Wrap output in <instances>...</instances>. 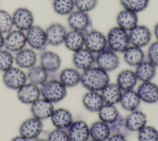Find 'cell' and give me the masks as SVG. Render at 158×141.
Returning <instances> with one entry per match:
<instances>
[{
  "mask_svg": "<svg viewBox=\"0 0 158 141\" xmlns=\"http://www.w3.org/2000/svg\"><path fill=\"white\" fill-rule=\"evenodd\" d=\"M109 82L108 72L96 66L81 73L80 83L88 91L100 92Z\"/></svg>",
  "mask_w": 158,
  "mask_h": 141,
  "instance_id": "cell-1",
  "label": "cell"
},
{
  "mask_svg": "<svg viewBox=\"0 0 158 141\" xmlns=\"http://www.w3.org/2000/svg\"><path fill=\"white\" fill-rule=\"evenodd\" d=\"M107 48L116 53H123L130 45L128 32L115 25L106 34Z\"/></svg>",
  "mask_w": 158,
  "mask_h": 141,
  "instance_id": "cell-2",
  "label": "cell"
},
{
  "mask_svg": "<svg viewBox=\"0 0 158 141\" xmlns=\"http://www.w3.org/2000/svg\"><path fill=\"white\" fill-rule=\"evenodd\" d=\"M97 113L99 120L109 126L112 134L120 132V129L124 126V119L115 105L104 104Z\"/></svg>",
  "mask_w": 158,
  "mask_h": 141,
  "instance_id": "cell-3",
  "label": "cell"
},
{
  "mask_svg": "<svg viewBox=\"0 0 158 141\" xmlns=\"http://www.w3.org/2000/svg\"><path fill=\"white\" fill-rule=\"evenodd\" d=\"M40 88L42 98L53 104L63 100L67 94V88L59 80H48Z\"/></svg>",
  "mask_w": 158,
  "mask_h": 141,
  "instance_id": "cell-4",
  "label": "cell"
},
{
  "mask_svg": "<svg viewBox=\"0 0 158 141\" xmlns=\"http://www.w3.org/2000/svg\"><path fill=\"white\" fill-rule=\"evenodd\" d=\"M85 48L95 55L107 48L106 35L98 30H89L85 33Z\"/></svg>",
  "mask_w": 158,
  "mask_h": 141,
  "instance_id": "cell-5",
  "label": "cell"
},
{
  "mask_svg": "<svg viewBox=\"0 0 158 141\" xmlns=\"http://www.w3.org/2000/svg\"><path fill=\"white\" fill-rule=\"evenodd\" d=\"M27 80V74L18 67L12 66L3 72L2 82L4 85L10 90H19Z\"/></svg>",
  "mask_w": 158,
  "mask_h": 141,
  "instance_id": "cell-6",
  "label": "cell"
},
{
  "mask_svg": "<svg viewBox=\"0 0 158 141\" xmlns=\"http://www.w3.org/2000/svg\"><path fill=\"white\" fill-rule=\"evenodd\" d=\"M95 64L107 72L117 69L120 64L119 57L115 52L107 48L96 54Z\"/></svg>",
  "mask_w": 158,
  "mask_h": 141,
  "instance_id": "cell-7",
  "label": "cell"
},
{
  "mask_svg": "<svg viewBox=\"0 0 158 141\" xmlns=\"http://www.w3.org/2000/svg\"><path fill=\"white\" fill-rule=\"evenodd\" d=\"M25 35L27 44L35 51H43L48 45L45 30L40 25H33Z\"/></svg>",
  "mask_w": 158,
  "mask_h": 141,
  "instance_id": "cell-8",
  "label": "cell"
},
{
  "mask_svg": "<svg viewBox=\"0 0 158 141\" xmlns=\"http://www.w3.org/2000/svg\"><path fill=\"white\" fill-rule=\"evenodd\" d=\"M130 45L143 48L151 43L152 33L148 27L143 24H138L128 32Z\"/></svg>",
  "mask_w": 158,
  "mask_h": 141,
  "instance_id": "cell-9",
  "label": "cell"
},
{
  "mask_svg": "<svg viewBox=\"0 0 158 141\" xmlns=\"http://www.w3.org/2000/svg\"><path fill=\"white\" fill-rule=\"evenodd\" d=\"M67 24L72 30L85 33L89 30L91 20L88 13L74 10L67 16Z\"/></svg>",
  "mask_w": 158,
  "mask_h": 141,
  "instance_id": "cell-10",
  "label": "cell"
},
{
  "mask_svg": "<svg viewBox=\"0 0 158 141\" xmlns=\"http://www.w3.org/2000/svg\"><path fill=\"white\" fill-rule=\"evenodd\" d=\"M14 27L16 29L26 32L34 25V15L28 8L20 7L12 14Z\"/></svg>",
  "mask_w": 158,
  "mask_h": 141,
  "instance_id": "cell-11",
  "label": "cell"
},
{
  "mask_svg": "<svg viewBox=\"0 0 158 141\" xmlns=\"http://www.w3.org/2000/svg\"><path fill=\"white\" fill-rule=\"evenodd\" d=\"M26 45V35L23 31L12 30L4 36V48L11 53H17L25 48Z\"/></svg>",
  "mask_w": 158,
  "mask_h": 141,
  "instance_id": "cell-12",
  "label": "cell"
},
{
  "mask_svg": "<svg viewBox=\"0 0 158 141\" xmlns=\"http://www.w3.org/2000/svg\"><path fill=\"white\" fill-rule=\"evenodd\" d=\"M43 129L41 120L31 117L27 119L19 127L20 135L30 140H34L40 136Z\"/></svg>",
  "mask_w": 158,
  "mask_h": 141,
  "instance_id": "cell-13",
  "label": "cell"
},
{
  "mask_svg": "<svg viewBox=\"0 0 158 141\" xmlns=\"http://www.w3.org/2000/svg\"><path fill=\"white\" fill-rule=\"evenodd\" d=\"M95 54L85 47L73 53L72 62L75 68L82 72L94 66Z\"/></svg>",
  "mask_w": 158,
  "mask_h": 141,
  "instance_id": "cell-14",
  "label": "cell"
},
{
  "mask_svg": "<svg viewBox=\"0 0 158 141\" xmlns=\"http://www.w3.org/2000/svg\"><path fill=\"white\" fill-rule=\"evenodd\" d=\"M136 92L142 102L147 104L158 102V85L152 81L141 82Z\"/></svg>",
  "mask_w": 158,
  "mask_h": 141,
  "instance_id": "cell-15",
  "label": "cell"
},
{
  "mask_svg": "<svg viewBox=\"0 0 158 141\" xmlns=\"http://www.w3.org/2000/svg\"><path fill=\"white\" fill-rule=\"evenodd\" d=\"M44 30L48 45L58 46L63 44L67 32L62 24L58 22L52 23Z\"/></svg>",
  "mask_w": 158,
  "mask_h": 141,
  "instance_id": "cell-16",
  "label": "cell"
},
{
  "mask_svg": "<svg viewBox=\"0 0 158 141\" xmlns=\"http://www.w3.org/2000/svg\"><path fill=\"white\" fill-rule=\"evenodd\" d=\"M67 132L70 141H88L90 138L89 126L83 120L73 121Z\"/></svg>",
  "mask_w": 158,
  "mask_h": 141,
  "instance_id": "cell-17",
  "label": "cell"
},
{
  "mask_svg": "<svg viewBox=\"0 0 158 141\" xmlns=\"http://www.w3.org/2000/svg\"><path fill=\"white\" fill-rule=\"evenodd\" d=\"M17 96L22 103L31 105L40 98V88L30 82H27L17 90Z\"/></svg>",
  "mask_w": 158,
  "mask_h": 141,
  "instance_id": "cell-18",
  "label": "cell"
},
{
  "mask_svg": "<svg viewBox=\"0 0 158 141\" xmlns=\"http://www.w3.org/2000/svg\"><path fill=\"white\" fill-rule=\"evenodd\" d=\"M54 110L53 103L43 98L38 99L31 105L30 107L33 117L41 121L50 118Z\"/></svg>",
  "mask_w": 158,
  "mask_h": 141,
  "instance_id": "cell-19",
  "label": "cell"
},
{
  "mask_svg": "<svg viewBox=\"0 0 158 141\" xmlns=\"http://www.w3.org/2000/svg\"><path fill=\"white\" fill-rule=\"evenodd\" d=\"M147 124V116L142 111L135 110L130 112L124 119V127L131 132H138Z\"/></svg>",
  "mask_w": 158,
  "mask_h": 141,
  "instance_id": "cell-20",
  "label": "cell"
},
{
  "mask_svg": "<svg viewBox=\"0 0 158 141\" xmlns=\"http://www.w3.org/2000/svg\"><path fill=\"white\" fill-rule=\"evenodd\" d=\"M50 119L56 129L64 130L67 129L73 122L71 112L64 108L54 109Z\"/></svg>",
  "mask_w": 158,
  "mask_h": 141,
  "instance_id": "cell-21",
  "label": "cell"
},
{
  "mask_svg": "<svg viewBox=\"0 0 158 141\" xmlns=\"http://www.w3.org/2000/svg\"><path fill=\"white\" fill-rule=\"evenodd\" d=\"M37 55L35 50L31 48H24L16 53L14 62L18 67L23 69H29L36 65Z\"/></svg>",
  "mask_w": 158,
  "mask_h": 141,
  "instance_id": "cell-22",
  "label": "cell"
},
{
  "mask_svg": "<svg viewBox=\"0 0 158 141\" xmlns=\"http://www.w3.org/2000/svg\"><path fill=\"white\" fill-rule=\"evenodd\" d=\"M115 22L117 26L128 32L139 24L138 14L122 9L117 13Z\"/></svg>",
  "mask_w": 158,
  "mask_h": 141,
  "instance_id": "cell-23",
  "label": "cell"
},
{
  "mask_svg": "<svg viewBox=\"0 0 158 141\" xmlns=\"http://www.w3.org/2000/svg\"><path fill=\"white\" fill-rule=\"evenodd\" d=\"M40 63L49 73L57 71L61 66L62 61L57 53L52 51H44L40 55Z\"/></svg>",
  "mask_w": 158,
  "mask_h": 141,
  "instance_id": "cell-24",
  "label": "cell"
},
{
  "mask_svg": "<svg viewBox=\"0 0 158 141\" xmlns=\"http://www.w3.org/2000/svg\"><path fill=\"white\" fill-rule=\"evenodd\" d=\"M138 79L134 70L123 69L117 75L115 83L122 92L133 90L138 82Z\"/></svg>",
  "mask_w": 158,
  "mask_h": 141,
  "instance_id": "cell-25",
  "label": "cell"
},
{
  "mask_svg": "<svg viewBox=\"0 0 158 141\" xmlns=\"http://www.w3.org/2000/svg\"><path fill=\"white\" fill-rule=\"evenodd\" d=\"M82 104L84 108L91 113H98L104 104L100 92L88 91L82 97Z\"/></svg>",
  "mask_w": 158,
  "mask_h": 141,
  "instance_id": "cell-26",
  "label": "cell"
},
{
  "mask_svg": "<svg viewBox=\"0 0 158 141\" xmlns=\"http://www.w3.org/2000/svg\"><path fill=\"white\" fill-rule=\"evenodd\" d=\"M63 44L68 50L74 53L85 47V33L71 30L67 32Z\"/></svg>",
  "mask_w": 158,
  "mask_h": 141,
  "instance_id": "cell-27",
  "label": "cell"
},
{
  "mask_svg": "<svg viewBox=\"0 0 158 141\" xmlns=\"http://www.w3.org/2000/svg\"><path fill=\"white\" fill-rule=\"evenodd\" d=\"M157 67L150 61L144 60L135 67V72L138 81L141 82L152 81L156 75Z\"/></svg>",
  "mask_w": 158,
  "mask_h": 141,
  "instance_id": "cell-28",
  "label": "cell"
},
{
  "mask_svg": "<svg viewBox=\"0 0 158 141\" xmlns=\"http://www.w3.org/2000/svg\"><path fill=\"white\" fill-rule=\"evenodd\" d=\"M59 80L67 88L74 87L80 83L81 72L75 67H67L60 71Z\"/></svg>",
  "mask_w": 158,
  "mask_h": 141,
  "instance_id": "cell-29",
  "label": "cell"
},
{
  "mask_svg": "<svg viewBox=\"0 0 158 141\" xmlns=\"http://www.w3.org/2000/svg\"><path fill=\"white\" fill-rule=\"evenodd\" d=\"M112 134L108 124L99 120L94 121L89 126L90 138L96 141H106Z\"/></svg>",
  "mask_w": 158,
  "mask_h": 141,
  "instance_id": "cell-30",
  "label": "cell"
},
{
  "mask_svg": "<svg viewBox=\"0 0 158 141\" xmlns=\"http://www.w3.org/2000/svg\"><path fill=\"white\" fill-rule=\"evenodd\" d=\"M141 100L138 93L133 89L122 92L118 103L124 110L131 112L138 109Z\"/></svg>",
  "mask_w": 158,
  "mask_h": 141,
  "instance_id": "cell-31",
  "label": "cell"
},
{
  "mask_svg": "<svg viewBox=\"0 0 158 141\" xmlns=\"http://www.w3.org/2000/svg\"><path fill=\"white\" fill-rule=\"evenodd\" d=\"M100 93L104 104L115 105L119 103L122 91L115 83L109 82Z\"/></svg>",
  "mask_w": 158,
  "mask_h": 141,
  "instance_id": "cell-32",
  "label": "cell"
},
{
  "mask_svg": "<svg viewBox=\"0 0 158 141\" xmlns=\"http://www.w3.org/2000/svg\"><path fill=\"white\" fill-rule=\"evenodd\" d=\"M125 62L131 67H136L144 60V53L142 48L130 45L122 53Z\"/></svg>",
  "mask_w": 158,
  "mask_h": 141,
  "instance_id": "cell-33",
  "label": "cell"
},
{
  "mask_svg": "<svg viewBox=\"0 0 158 141\" xmlns=\"http://www.w3.org/2000/svg\"><path fill=\"white\" fill-rule=\"evenodd\" d=\"M48 72L40 65L34 66L30 68L27 74L29 82L41 87L48 80Z\"/></svg>",
  "mask_w": 158,
  "mask_h": 141,
  "instance_id": "cell-34",
  "label": "cell"
},
{
  "mask_svg": "<svg viewBox=\"0 0 158 141\" xmlns=\"http://www.w3.org/2000/svg\"><path fill=\"white\" fill-rule=\"evenodd\" d=\"M52 9L57 15L68 16L75 9L74 0H53Z\"/></svg>",
  "mask_w": 158,
  "mask_h": 141,
  "instance_id": "cell-35",
  "label": "cell"
},
{
  "mask_svg": "<svg viewBox=\"0 0 158 141\" xmlns=\"http://www.w3.org/2000/svg\"><path fill=\"white\" fill-rule=\"evenodd\" d=\"M149 0H120V4L123 9L128 10L138 14L146 10Z\"/></svg>",
  "mask_w": 158,
  "mask_h": 141,
  "instance_id": "cell-36",
  "label": "cell"
},
{
  "mask_svg": "<svg viewBox=\"0 0 158 141\" xmlns=\"http://www.w3.org/2000/svg\"><path fill=\"white\" fill-rule=\"evenodd\" d=\"M138 141H158V130L152 126L146 125L138 132Z\"/></svg>",
  "mask_w": 158,
  "mask_h": 141,
  "instance_id": "cell-37",
  "label": "cell"
},
{
  "mask_svg": "<svg viewBox=\"0 0 158 141\" xmlns=\"http://www.w3.org/2000/svg\"><path fill=\"white\" fill-rule=\"evenodd\" d=\"M13 27L12 15L5 10L0 9V33L6 35L12 30Z\"/></svg>",
  "mask_w": 158,
  "mask_h": 141,
  "instance_id": "cell-38",
  "label": "cell"
},
{
  "mask_svg": "<svg viewBox=\"0 0 158 141\" xmlns=\"http://www.w3.org/2000/svg\"><path fill=\"white\" fill-rule=\"evenodd\" d=\"M14 57L6 49H0V71L5 72L13 66Z\"/></svg>",
  "mask_w": 158,
  "mask_h": 141,
  "instance_id": "cell-39",
  "label": "cell"
},
{
  "mask_svg": "<svg viewBox=\"0 0 158 141\" xmlns=\"http://www.w3.org/2000/svg\"><path fill=\"white\" fill-rule=\"evenodd\" d=\"M77 10L89 13L94 10L98 5V0H74Z\"/></svg>",
  "mask_w": 158,
  "mask_h": 141,
  "instance_id": "cell-40",
  "label": "cell"
},
{
  "mask_svg": "<svg viewBox=\"0 0 158 141\" xmlns=\"http://www.w3.org/2000/svg\"><path fill=\"white\" fill-rule=\"evenodd\" d=\"M148 60L158 67V41H154L149 45L147 51Z\"/></svg>",
  "mask_w": 158,
  "mask_h": 141,
  "instance_id": "cell-41",
  "label": "cell"
},
{
  "mask_svg": "<svg viewBox=\"0 0 158 141\" xmlns=\"http://www.w3.org/2000/svg\"><path fill=\"white\" fill-rule=\"evenodd\" d=\"M48 141H70L68 133L65 130L56 129L48 135Z\"/></svg>",
  "mask_w": 158,
  "mask_h": 141,
  "instance_id": "cell-42",
  "label": "cell"
},
{
  "mask_svg": "<svg viewBox=\"0 0 158 141\" xmlns=\"http://www.w3.org/2000/svg\"><path fill=\"white\" fill-rule=\"evenodd\" d=\"M106 141H127L125 136L120 132L112 134Z\"/></svg>",
  "mask_w": 158,
  "mask_h": 141,
  "instance_id": "cell-43",
  "label": "cell"
},
{
  "mask_svg": "<svg viewBox=\"0 0 158 141\" xmlns=\"http://www.w3.org/2000/svg\"><path fill=\"white\" fill-rule=\"evenodd\" d=\"M152 35L156 38V41H158V22H157L153 27V30H152Z\"/></svg>",
  "mask_w": 158,
  "mask_h": 141,
  "instance_id": "cell-44",
  "label": "cell"
},
{
  "mask_svg": "<svg viewBox=\"0 0 158 141\" xmlns=\"http://www.w3.org/2000/svg\"><path fill=\"white\" fill-rule=\"evenodd\" d=\"M10 141H30V140L24 138L23 137H22L21 135H18V136H16V137H14V138H12Z\"/></svg>",
  "mask_w": 158,
  "mask_h": 141,
  "instance_id": "cell-45",
  "label": "cell"
},
{
  "mask_svg": "<svg viewBox=\"0 0 158 141\" xmlns=\"http://www.w3.org/2000/svg\"><path fill=\"white\" fill-rule=\"evenodd\" d=\"M4 35L0 33V49L4 48Z\"/></svg>",
  "mask_w": 158,
  "mask_h": 141,
  "instance_id": "cell-46",
  "label": "cell"
},
{
  "mask_svg": "<svg viewBox=\"0 0 158 141\" xmlns=\"http://www.w3.org/2000/svg\"><path fill=\"white\" fill-rule=\"evenodd\" d=\"M33 141H48L47 139H41V138H37L36 139L33 140Z\"/></svg>",
  "mask_w": 158,
  "mask_h": 141,
  "instance_id": "cell-47",
  "label": "cell"
},
{
  "mask_svg": "<svg viewBox=\"0 0 158 141\" xmlns=\"http://www.w3.org/2000/svg\"><path fill=\"white\" fill-rule=\"evenodd\" d=\"M88 141H96V140H93V139H91V140H88Z\"/></svg>",
  "mask_w": 158,
  "mask_h": 141,
  "instance_id": "cell-48",
  "label": "cell"
}]
</instances>
